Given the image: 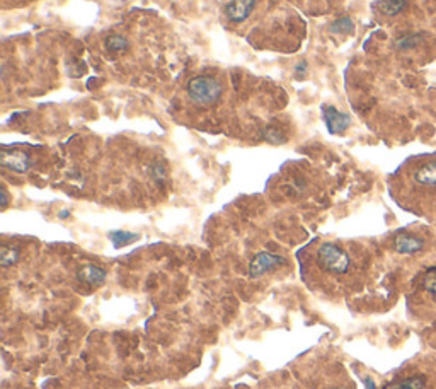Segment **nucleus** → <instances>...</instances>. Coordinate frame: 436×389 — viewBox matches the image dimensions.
I'll list each match as a JSON object with an SVG mask.
<instances>
[{
    "instance_id": "nucleus-3",
    "label": "nucleus",
    "mask_w": 436,
    "mask_h": 389,
    "mask_svg": "<svg viewBox=\"0 0 436 389\" xmlns=\"http://www.w3.org/2000/svg\"><path fill=\"white\" fill-rule=\"evenodd\" d=\"M189 99L193 101L198 106H211L220 99L222 96V84L215 77H208V75H198L193 77L186 86Z\"/></svg>"
},
{
    "instance_id": "nucleus-16",
    "label": "nucleus",
    "mask_w": 436,
    "mask_h": 389,
    "mask_svg": "<svg viewBox=\"0 0 436 389\" xmlns=\"http://www.w3.org/2000/svg\"><path fill=\"white\" fill-rule=\"evenodd\" d=\"M331 31L336 35H348V33L354 31V24L350 18H341L331 24Z\"/></svg>"
},
{
    "instance_id": "nucleus-20",
    "label": "nucleus",
    "mask_w": 436,
    "mask_h": 389,
    "mask_svg": "<svg viewBox=\"0 0 436 389\" xmlns=\"http://www.w3.org/2000/svg\"><path fill=\"white\" fill-rule=\"evenodd\" d=\"M332 389H351V388H332Z\"/></svg>"
},
{
    "instance_id": "nucleus-14",
    "label": "nucleus",
    "mask_w": 436,
    "mask_h": 389,
    "mask_svg": "<svg viewBox=\"0 0 436 389\" xmlns=\"http://www.w3.org/2000/svg\"><path fill=\"white\" fill-rule=\"evenodd\" d=\"M128 40L126 38H123L120 35H111L106 38L104 41V48L106 52L109 53H120V52H125V50H128Z\"/></svg>"
},
{
    "instance_id": "nucleus-6",
    "label": "nucleus",
    "mask_w": 436,
    "mask_h": 389,
    "mask_svg": "<svg viewBox=\"0 0 436 389\" xmlns=\"http://www.w3.org/2000/svg\"><path fill=\"white\" fill-rule=\"evenodd\" d=\"M323 115L325 126H328L329 133L337 135V133H345L346 130L350 128L351 125V118L346 113L337 111L334 106H323Z\"/></svg>"
},
{
    "instance_id": "nucleus-18",
    "label": "nucleus",
    "mask_w": 436,
    "mask_h": 389,
    "mask_svg": "<svg viewBox=\"0 0 436 389\" xmlns=\"http://www.w3.org/2000/svg\"><path fill=\"white\" fill-rule=\"evenodd\" d=\"M266 138H268V141L273 142V143H283L286 141V135L283 133L281 130L269 126V128L266 130Z\"/></svg>"
},
{
    "instance_id": "nucleus-12",
    "label": "nucleus",
    "mask_w": 436,
    "mask_h": 389,
    "mask_svg": "<svg viewBox=\"0 0 436 389\" xmlns=\"http://www.w3.org/2000/svg\"><path fill=\"white\" fill-rule=\"evenodd\" d=\"M423 38H425V35H421V33H406V35L399 36L393 41V46H396V50L416 48L418 45L423 43Z\"/></svg>"
},
{
    "instance_id": "nucleus-15",
    "label": "nucleus",
    "mask_w": 436,
    "mask_h": 389,
    "mask_svg": "<svg viewBox=\"0 0 436 389\" xmlns=\"http://www.w3.org/2000/svg\"><path fill=\"white\" fill-rule=\"evenodd\" d=\"M109 238H111L113 244L116 248H121V246H126V244L133 243V241L138 239L137 234H133V232H125V231H114L109 234Z\"/></svg>"
},
{
    "instance_id": "nucleus-1",
    "label": "nucleus",
    "mask_w": 436,
    "mask_h": 389,
    "mask_svg": "<svg viewBox=\"0 0 436 389\" xmlns=\"http://www.w3.org/2000/svg\"><path fill=\"white\" fill-rule=\"evenodd\" d=\"M357 277V263L348 249L337 243H323L315 249L312 273L306 275V280L311 283V289L328 294H341L350 289H357L353 285Z\"/></svg>"
},
{
    "instance_id": "nucleus-4",
    "label": "nucleus",
    "mask_w": 436,
    "mask_h": 389,
    "mask_svg": "<svg viewBox=\"0 0 436 389\" xmlns=\"http://www.w3.org/2000/svg\"><path fill=\"white\" fill-rule=\"evenodd\" d=\"M409 180L416 188L436 192V159H426L410 169Z\"/></svg>"
},
{
    "instance_id": "nucleus-5",
    "label": "nucleus",
    "mask_w": 436,
    "mask_h": 389,
    "mask_svg": "<svg viewBox=\"0 0 436 389\" xmlns=\"http://www.w3.org/2000/svg\"><path fill=\"white\" fill-rule=\"evenodd\" d=\"M285 263H286V260L279 255H273V253H268V251L257 253V255L252 258L251 265H249V275H251L252 278H257V277H261V275H264L266 272H269V270L276 268V266H281Z\"/></svg>"
},
{
    "instance_id": "nucleus-2",
    "label": "nucleus",
    "mask_w": 436,
    "mask_h": 389,
    "mask_svg": "<svg viewBox=\"0 0 436 389\" xmlns=\"http://www.w3.org/2000/svg\"><path fill=\"white\" fill-rule=\"evenodd\" d=\"M382 389H436V354H423L408 362Z\"/></svg>"
},
{
    "instance_id": "nucleus-17",
    "label": "nucleus",
    "mask_w": 436,
    "mask_h": 389,
    "mask_svg": "<svg viewBox=\"0 0 436 389\" xmlns=\"http://www.w3.org/2000/svg\"><path fill=\"white\" fill-rule=\"evenodd\" d=\"M19 258V249L14 246H4L2 253H0V261H2V266H11L18 261Z\"/></svg>"
},
{
    "instance_id": "nucleus-9",
    "label": "nucleus",
    "mask_w": 436,
    "mask_h": 389,
    "mask_svg": "<svg viewBox=\"0 0 436 389\" xmlns=\"http://www.w3.org/2000/svg\"><path fill=\"white\" fill-rule=\"evenodd\" d=\"M392 246L401 255H414L425 249V241L410 232H399L392 241Z\"/></svg>"
},
{
    "instance_id": "nucleus-11",
    "label": "nucleus",
    "mask_w": 436,
    "mask_h": 389,
    "mask_svg": "<svg viewBox=\"0 0 436 389\" xmlns=\"http://www.w3.org/2000/svg\"><path fill=\"white\" fill-rule=\"evenodd\" d=\"M106 270L101 268V266L97 265H86L80 268L79 272V278L82 282L91 283V285H99V283H103L106 280Z\"/></svg>"
},
{
    "instance_id": "nucleus-7",
    "label": "nucleus",
    "mask_w": 436,
    "mask_h": 389,
    "mask_svg": "<svg viewBox=\"0 0 436 389\" xmlns=\"http://www.w3.org/2000/svg\"><path fill=\"white\" fill-rule=\"evenodd\" d=\"M254 7H256V0H230L223 12H225L227 19L230 21V23L240 24L244 23L245 19H249Z\"/></svg>"
},
{
    "instance_id": "nucleus-19",
    "label": "nucleus",
    "mask_w": 436,
    "mask_h": 389,
    "mask_svg": "<svg viewBox=\"0 0 436 389\" xmlns=\"http://www.w3.org/2000/svg\"><path fill=\"white\" fill-rule=\"evenodd\" d=\"M7 205V193H6V190H2V207H6Z\"/></svg>"
},
{
    "instance_id": "nucleus-10",
    "label": "nucleus",
    "mask_w": 436,
    "mask_h": 389,
    "mask_svg": "<svg viewBox=\"0 0 436 389\" xmlns=\"http://www.w3.org/2000/svg\"><path fill=\"white\" fill-rule=\"evenodd\" d=\"M418 292L423 295L425 301L436 302V266L427 268L426 272L419 277Z\"/></svg>"
},
{
    "instance_id": "nucleus-8",
    "label": "nucleus",
    "mask_w": 436,
    "mask_h": 389,
    "mask_svg": "<svg viewBox=\"0 0 436 389\" xmlns=\"http://www.w3.org/2000/svg\"><path fill=\"white\" fill-rule=\"evenodd\" d=\"M2 166L16 172H28L33 166V160L28 152L23 150H2Z\"/></svg>"
},
{
    "instance_id": "nucleus-13",
    "label": "nucleus",
    "mask_w": 436,
    "mask_h": 389,
    "mask_svg": "<svg viewBox=\"0 0 436 389\" xmlns=\"http://www.w3.org/2000/svg\"><path fill=\"white\" fill-rule=\"evenodd\" d=\"M376 7L385 16H397L408 7V0H379Z\"/></svg>"
}]
</instances>
